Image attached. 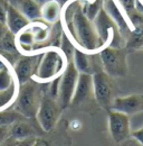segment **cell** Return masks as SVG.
<instances>
[{
	"label": "cell",
	"mask_w": 143,
	"mask_h": 146,
	"mask_svg": "<svg viewBox=\"0 0 143 146\" xmlns=\"http://www.w3.org/2000/svg\"><path fill=\"white\" fill-rule=\"evenodd\" d=\"M74 39L86 52H96L102 48L95 25L82 9V3L75 10L72 23L67 26Z\"/></svg>",
	"instance_id": "obj_1"
},
{
	"label": "cell",
	"mask_w": 143,
	"mask_h": 146,
	"mask_svg": "<svg viewBox=\"0 0 143 146\" xmlns=\"http://www.w3.org/2000/svg\"><path fill=\"white\" fill-rule=\"evenodd\" d=\"M100 58L103 71L112 78H124L129 68L126 61V50L123 47L105 46L100 50Z\"/></svg>",
	"instance_id": "obj_2"
},
{
	"label": "cell",
	"mask_w": 143,
	"mask_h": 146,
	"mask_svg": "<svg viewBox=\"0 0 143 146\" xmlns=\"http://www.w3.org/2000/svg\"><path fill=\"white\" fill-rule=\"evenodd\" d=\"M40 100L41 98L37 84L29 80L20 84L16 96V111L27 118H34L37 115Z\"/></svg>",
	"instance_id": "obj_3"
},
{
	"label": "cell",
	"mask_w": 143,
	"mask_h": 146,
	"mask_svg": "<svg viewBox=\"0 0 143 146\" xmlns=\"http://www.w3.org/2000/svg\"><path fill=\"white\" fill-rule=\"evenodd\" d=\"M93 23L95 25L102 48L105 46L121 47L122 40L124 38L121 35L116 24L107 15V13L103 9V7L98 11Z\"/></svg>",
	"instance_id": "obj_4"
},
{
	"label": "cell",
	"mask_w": 143,
	"mask_h": 146,
	"mask_svg": "<svg viewBox=\"0 0 143 146\" xmlns=\"http://www.w3.org/2000/svg\"><path fill=\"white\" fill-rule=\"evenodd\" d=\"M92 79L95 100L101 107L110 110L114 99L116 98V84L113 78L103 70H100L92 74Z\"/></svg>",
	"instance_id": "obj_5"
},
{
	"label": "cell",
	"mask_w": 143,
	"mask_h": 146,
	"mask_svg": "<svg viewBox=\"0 0 143 146\" xmlns=\"http://www.w3.org/2000/svg\"><path fill=\"white\" fill-rule=\"evenodd\" d=\"M62 69H63L62 55L54 50H51L40 56L35 75L38 80L48 81L60 75L59 73Z\"/></svg>",
	"instance_id": "obj_6"
},
{
	"label": "cell",
	"mask_w": 143,
	"mask_h": 146,
	"mask_svg": "<svg viewBox=\"0 0 143 146\" xmlns=\"http://www.w3.org/2000/svg\"><path fill=\"white\" fill-rule=\"evenodd\" d=\"M60 109L62 107L58 104V101L52 98L49 94L41 98L36 117L38 124L45 131H49L55 127L59 118Z\"/></svg>",
	"instance_id": "obj_7"
},
{
	"label": "cell",
	"mask_w": 143,
	"mask_h": 146,
	"mask_svg": "<svg viewBox=\"0 0 143 146\" xmlns=\"http://www.w3.org/2000/svg\"><path fill=\"white\" fill-rule=\"evenodd\" d=\"M78 71L76 70L73 62H70L65 69L63 74H60L59 81V90H58V104L60 105L62 109L70 106L74 96V91L76 88Z\"/></svg>",
	"instance_id": "obj_8"
},
{
	"label": "cell",
	"mask_w": 143,
	"mask_h": 146,
	"mask_svg": "<svg viewBox=\"0 0 143 146\" xmlns=\"http://www.w3.org/2000/svg\"><path fill=\"white\" fill-rule=\"evenodd\" d=\"M108 129L112 139L116 144L125 142L131 137L130 116L115 110H108Z\"/></svg>",
	"instance_id": "obj_9"
},
{
	"label": "cell",
	"mask_w": 143,
	"mask_h": 146,
	"mask_svg": "<svg viewBox=\"0 0 143 146\" xmlns=\"http://www.w3.org/2000/svg\"><path fill=\"white\" fill-rule=\"evenodd\" d=\"M102 7L107 13V15L116 24L122 37L124 39L125 38L127 39L132 32V26L123 14L124 10L121 9L122 7L120 8V6L116 3L115 0H102Z\"/></svg>",
	"instance_id": "obj_10"
},
{
	"label": "cell",
	"mask_w": 143,
	"mask_h": 146,
	"mask_svg": "<svg viewBox=\"0 0 143 146\" xmlns=\"http://www.w3.org/2000/svg\"><path fill=\"white\" fill-rule=\"evenodd\" d=\"M110 110H115L127 116L143 111V94H131L126 97H116Z\"/></svg>",
	"instance_id": "obj_11"
},
{
	"label": "cell",
	"mask_w": 143,
	"mask_h": 146,
	"mask_svg": "<svg viewBox=\"0 0 143 146\" xmlns=\"http://www.w3.org/2000/svg\"><path fill=\"white\" fill-rule=\"evenodd\" d=\"M92 96H94V93H93V79H92V74L79 73L71 105H73V106H79V105L84 104L85 101H87Z\"/></svg>",
	"instance_id": "obj_12"
},
{
	"label": "cell",
	"mask_w": 143,
	"mask_h": 146,
	"mask_svg": "<svg viewBox=\"0 0 143 146\" xmlns=\"http://www.w3.org/2000/svg\"><path fill=\"white\" fill-rule=\"evenodd\" d=\"M38 60H40V58L35 55H33V56L25 55L18 60L17 63L15 64V73H16L19 84H22V83L29 81L31 79V76L35 75L38 63H39Z\"/></svg>",
	"instance_id": "obj_13"
},
{
	"label": "cell",
	"mask_w": 143,
	"mask_h": 146,
	"mask_svg": "<svg viewBox=\"0 0 143 146\" xmlns=\"http://www.w3.org/2000/svg\"><path fill=\"white\" fill-rule=\"evenodd\" d=\"M29 20L26 18L16 7L9 3L7 9V17H6V26L9 32L14 35H18L22 29H25L29 25Z\"/></svg>",
	"instance_id": "obj_14"
},
{
	"label": "cell",
	"mask_w": 143,
	"mask_h": 146,
	"mask_svg": "<svg viewBox=\"0 0 143 146\" xmlns=\"http://www.w3.org/2000/svg\"><path fill=\"white\" fill-rule=\"evenodd\" d=\"M11 6L16 7L29 21H36V20L41 19L40 7L34 0H20L17 3L11 5Z\"/></svg>",
	"instance_id": "obj_15"
},
{
	"label": "cell",
	"mask_w": 143,
	"mask_h": 146,
	"mask_svg": "<svg viewBox=\"0 0 143 146\" xmlns=\"http://www.w3.org/2000/svg\"><path fill=\"white\" fill-rule=\"evenodd\" d=\"M76 68L78 73H86V74H93L95 72L94 70V63L92 61V57L89 54H86L83 51L75 50V53L72 61Z\"/></svg>",
	"instance_id": "obj_16"
},
{
	"label": "cell",
	"mask_w": 143,
	"mask_h": 146,
	"mask_svg": "<svg viewBox=\"0 0 143 146\" xmlns=\"http://www.w3.org/2000/svg\"><path fill=\"white\" fill-rule=\"evenodd\" d=\"M40 15L44 21L48 24H56L62 15V6L56 0L46 2L40 7Z\"/></svg>",
	"instance_id": "obj_17"
},
{
	"label": "cell",
	"mask_w": 143,
	"mask_h": 146,
	"mask_svg": "<svg viewBox=\"0 0 143 146\" xmlns=\"http://www.w3.org/2000/svg\"><path fill=\"white\" fill-rule=\"evenodd\" d=\"M33 135H34V129L29 124L19 121V123H14L10 126V136L16 138L17 141L33 137Z\"/></svg>",
	"instance_id": "obj_18"
},
{
	"label": "cell",
	"mask_w": 143,
	"mask_h": 146,
	"mask_svg": "<svg viewBox=\"0 0 143 146\" xmlns=\"http://www.w3.org/2000/svg\"><path fill=\"white\" fill-rule=\"evenodd\" d=\"M16 35L11 32H7L5 36L0 40V48L8 52V53H16L17 52V44H16Z\"/></svg>",
	"instance_id": "obj_19"
},
{
	"label": "cell",
	"mask_w": 143,
	"mask_h": 146,
	"mask_svg": "<svg viewBox=\"0 0 143 146\" xmlns=\"http://www.w3.org/2000/svg\"><path fill=\"white\" fill-rule=\"evenodd\" d=\"M60 50L63 52L64 56L67 58L68 63L72 62L73 60V56H74V53H75V46L73 45V43L71 42V39L68 38L67 34L63 33L62 34V38H60Z\"/></svg>",
	"instance_id": "obj_20"
},
{
	"label": "cell",
	"mask_w": 143,
	"mask_h": 146,
	"mask_svg": "<svg viewBox=\"0 0 143 146\" xmlns=\"http://www.w3.org/2000/svg\"><path fill=\"white\" fill-rule=\"evenodd\" d=\"M16 94H17V91H16V86L15 84H12L7 90L0 91V110L6 108L8 105H10L15 100Z\"/></svg>",
	"instance_id": "obj_21"
},
{
	"label": "cell",
	"mask_w": 143,
	"mask_h": 146,
	"mask_svg": "<svg viewBox=\"0 0 143 146\" xmlns=\"http://www.w3.org/2000/svg\"><path fill=\"white\" fill-rule=\"evenodd\" d=\"M12 84H15V83H14L12 75L9 72V70L7 68L0 70V91L9 89Z\"/></svg>",
	"instance_id": "obj_22"
},
{
	"label": "cell",
	"mask_w": 143,
	"mask_h": 146,
	"mask_svg": "<svg viewBox=\"0 0 143 146\" xmlns=\"http://www.w3.org/2000/svg\"><path fill=\"white\" fill-rule=\"evenodd\" d=\"M18 118L17 112L0 110V126H11Z\"/></svg>",
	"instance_id": "obj_23"
},
{
	"label": "cell",
	"mask_w": 143,
	"mask_h": 146,
	"mask_svg": "<svg viewBox=\"0 0 143 146\" xmlns=\"http://www.w3.org/2000/svg\"><path fill=\"white\" fill-rule=\"evenodd\" d=\"M117 1L121 5L122 9L124 10L125 15L127 16V18H129L130 15H132L136 10L135 9V0H117Z\"/></svg>",
	"instance_id": "obj_24"
},
{
	"label": "cell",
	"mask_w": 143,
	"mask_h": 146,
	"mask_svg": "<svg viewBox=\"0 0 143 146\" xmlns=\"http://www.w3.org/2000/svg\"><path fill=\"white\" fill-rule=\"evenodd\" d=\"M8 6H9V0H0V23L6 24Z\"/></svg>",
	"instance_id": "obj_25"
},
{
	"label": "cell",
	"mask_w": 143,
	"mask_h": 146,
	"mask_svg": "<svg viewBox=\"0 0 143 146\" xmlns=\"http://www.w3.org/2000/svg\"><path fill=\"white\" fill-rule=\"evenodd\" d=\"M131 137L134 138L139 144H141L143 146V127L131 131Z\"/></svg>",
	"instance_id": "obj_26"
},
{
	"label": "cell",
	"mask_w": 143,
	"mask_h": 146,
	"mask_svg": "<svg viewBox=\"0 0 143 146\" xmlns=\"http://www.w3.org/2000/svg\"><path fill=\"white\" fill-rule=\"evenodd\" d=\"M10 137V126H0V143Z\"/></svg>",
	"instance_id": "obj_27"
},
{
	"label": "cell",
	"mask_w": 143,
	"mask_h": 146,
	"mask_svg": "<svg viewBox=\"0 0 143 146\" xmlns=\"http://www.w3.org/2000/svg\"><path fill=\"white\" fill-rule=\"evenodd\" d=\"M35 141H36L35 137H29V138H26V139L18 141L16 146H33V144L35 143Z\"/></svg>",
	"instance_id": "obj_28"
},
{
	"label": "cell",
	"mask_w": 143,
	"mask_h": 146,
	"mask_svg": "<svg viewBox=\"0 0 143 146\" xmlns=\"http://www.w3.org/2000/svg\"><path fill=\"white\" fill-rule=\"evenodd\" d=\"M18 143V141L16 138H14V137H9V138H7L5 142H2V143H0V146H16V144Z\"/></svg>",
	"instance_id": "obj_29"
},
{
	"label": "cell",
	"mask_w": 143,
	"mask_h": 146,
	"mask_svg": "<svg viewBox=\"0 0 143 146\" xmlns=\"http://www.w3.org/2000/svg\"><path fill=\"white\" fill-rule=\"evenodd\" d=\"M8 32V28H7V26H6V24H3V23H0V40H1V38L5 36V34Z\"/></svg>",
	"instance_id": "obj_30"
},
{
	"label": "cell",
	"mask_w": 143,
	"mask_h": 146,
	"mask_svg": "<svg viewBox=\"0 0 143 146\" xmlns=\"http://www.w3.org/2000/svg\"><path fill=\"white\" fill-rule=\"evenodd\" d=\"M33 146H49V144L45 139H36L35 143L33 144Z\"/></svg>",
	"instance_id": "obj_31"
},
{
	"label": "cell",
	"mask_w": 143,
	"mask_h": 146,
	"mask_svg": "<svg viewBox=\"0 0 143 146\" xmlns=\"http://www.w3.org/2000/svg\"><path fill=\"white\" fill-rule=\"evenodd\" d=\"M36 3L39 6V7H41L43 5H45L46 2H49V1H52V0H34Z\"/></svg>",
	"instance_id": "obj_32"
},
{
	"label": "cell",
	"mask_w": 143,
	"mask_h": 146,
	"mask_svg": "<svg viewBox=\"0 0 143 146\" xmlns=\"http://www.w3.org/2000/svg\"><path fill=\"white\" fill-rule=\"evenodd\" d=\"M56 1H57V2H58L60 6H65V5H66L67 2H70L71 0H56Z\"/></svg>",
	"instance_id": "obj_33"
},
{
	"label": "cell",
	"mask_w": 143,
	"mask_h": 146,
	"mask_svg": "<svg viewBox=\"0 0 143 146\" xmlns=\"http://www.w3.org/2000/svg\"><path fill=\"white\" fill-rule=\"evenodd\" d=\"M5 68H7V66H6L5 62H3V61L0 58V70H2V69H5Z\"/></svg>",
	"instance_id": "obj_34"
},
{
	"label": "cell",
	"mask_w": 143,
	"mask_h": 146,
	"mask_svg": "<svg viewBox=\"0 0 143 146\" xmlns=\"http://www.w3.org/2000/svg\"><path fill=\"white\" fill-rule=\"evenodd\" d=\"M18 1H20V0H9V3L10 5H15V3H17Z\"/></svg>",
	"instance_id": "obj_35"
},
{
	"label": "cell",
	"mask_w": 143,
	"mask_h": 146,
	"mask_svg": "<svg viewBox=\"0 0 143 146\" xmlns=\"http://www.w3.org/2000/svg\"><path fill=\"white\" fill-rule=\"evenodd\" d=\"M142 50H143V47H142Z\"/></svg>",
	"instance_id": "obj_36"
}]
</instances>
